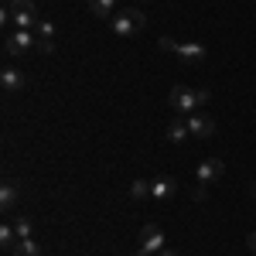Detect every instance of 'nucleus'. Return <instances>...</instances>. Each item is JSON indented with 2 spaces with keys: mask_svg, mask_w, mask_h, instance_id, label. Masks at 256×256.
Wrapping results in <instances>:
<instances>
[{
  "mask_svg": "<svg viewBox=\"0 0 256 256\" xmlns=\"http://www.w3.org/2000/svg\"><path fill=\"white\" fill-rule=\"evenodd\" d=\"M144 24H147V18H144V10H137V7L116 10V14L110 18V28H113L116 38H130V34H137V31H144Z\"/></svg>",
  "mask_w": 256,
  "mask_h": 256,
  "instance_id": "1",
  "label": "nucleus"
},
{
  "mask_svg": "<svg viewBox=\"0 0 256 256\" xmlns=\"http://www.w3.org/2000/svg\"><path fill=\"white\" fill-rule=\"evenodd\" d=\"M18 24L24 31H34L38 28V10H34V0H10L7 10H4V24Z\"/></svg>",
  "mask_w": 256,
  "mask_h": 256,
  "instance_id": "2",
  "label": "nucleus"
},
{
  "mask_svg": "<svg viewBox=\"0 0 256 256\" xmlns=\"http://www.w3.org/2000/svg\"><path fill=\"white\" fill-rule=\"evenodd\" d=\"M168 102H171V110H174L178 116H192L195 110H202V102H198V89H188V86H174L171 96H168Z\"/></svg>",
  "mask_w": 256,
  "mask_h": 256,
  "instance_id": "3",
  "label": "nucleus"
},
{
  "mask_svg": "<svg viewBox=\"0 0 256 256\" xmlns=\"http://www.w3.org/2000/svg\"><path fill=\"white\" fill-rule=\"evenodd\" d=\"M4 44H7V48H4V52H7V58H18V55L31 52V48L38 44V34H34V31H24V28H18L10 38L4 41Z\"/></svg>",
  "mask_w": 256,
  "mask_h": 256,
  "instance_id": "4",
  "label": "nucleus"
},
{
  "mask_svg": "<svg viewBox=\"0 0 256 256\" xmlns=\"http://www.w3.org/2000/svg\"><path fill=\"white\" fill-rule=\"evenodd\" d=\"M174 55L181 58V65H202V62L208 58V48L198 44V41H181L174 48Z\"/></svg>",
  "mask_w": 256,
  "mask_h": 256,
  "instance_id": "5",
  "label": "nucleus"
},
{
  "mask_svg": "<svg viewBox=\"0 0 256 256\" xmlns=\"http://www.w3.org/2000/svg\"><path fill=\"white\" fill-rule=\"evenodd\" d=\"M222 171H226V164H222L218 158H205L202 164H198L195 178H198V184H202V188H208V184H216L218 178H222Z\"/></svg>",
  "mask_w": 256,
  "mask_h": 256,
  "instance_id": "6",
  "label": "nucleus"
},
{
  "mask_svg": "<svg viewBox=\"0 0 256 256\" xmlns=\"http://www.w3.org/2000/svg\"><path fill=\"white\" fill-rule=\"evenodd\" d=\"M178 195V181L171 174H158L150 181V198H158V202H168V198Z\"/></svg>",
  "mask_w": 256,
  "mask_h": 256,
  "instance_id": "7",
  "label": "nucleus"
},
{
  "mask_svg": "<svg viewBox=\"0 0 256 256\" xmlns=\"http://www.w3.org/2000/svg\"><path fill=\"white\" fill-rule=\"evenodd\" d=\"M188 130H192V137L208 140L216 134V120L208 116V113H192V116H188Z\"/></svg>",
  "mask_w": 256,
  "mask_h": 256,
  "instance_id": "8",
  "label": "nucleus"
},
{
  "mask_svg": "<svg viewBox=\"0 0 256 256\" xmlns=\"http://www.w3.org/2000/svg\"><path fill=\"white\" fill-rule=\"evenodd\" d=\"M140 246H144L147 253L158 256L160 250H164V232H160L158 226H144V229H140Z\"/></svg>",
  "mask_w": 256,
  "mask_h": 256,
  "instance_id": "9",
  "label": "nucleus"
},
{
  "mask_svg": "<svg viewBox=\"0 0 256 256\" xmlns=\"http://www.w3.org/2000/svg\"><path fill=\"white\" fill-rule=\"evenodd\" d=\"M0 208L4 212L18 208V181H10V178H4V184H0Z\"/></svg>",
  "mask_w": 256,
  "mask_h": 256,
  "instance_id": "10",
  "label": "nucleus"
},
{
  "mask_svg": "<svg viewBox=\"0 0 256 256\" xmlns=\"http://www.w3.org/2000/svg\"><path fill=\"white\" fill-rule=\"evenodd\" d=\"M0 86H4L7 96H14V92L24 89V76H20L18 68H4V72H0Z\"/></svg>",
  "mask_w": 256,
  "mask_h": 256,
  "instance_id": "11",
  "label": "nucleus"
},
{
  "mask_svg": "<svg viewBox=\"0 0 256 256\" xmlns=\"http://www.w3.org/2000/svg\"><path fill=\"white\" fill-rule=\"evenodd\" d=\"M164 137L171 140V144H184V140L192 137V130H188V120H171V123H168V130H164Z\"/></svg>",
  "mask_w": 256,
  "mask_h": 256,
  "instance_id": "12",
  "label": "nucleus"
},
{
  "mask_svg": "<svg viewBox=\"0 0 256 256\" xmlns=\"http://www.w3.org/2000/svg\"><path fill=\"white\" fill-rule=\"evenodd\" d=\"M89 14L99 20H110L116 14V0H89Z\"/></svg>",
  "mask_w": 256,
  "mask_h": 256,
  "instance_id": "13",
  "label": "nucleus"
},
{
  "mask_svg": "<svg viewBox=\"0 0 256 256\" xmlns=\"http://www.w3.org/2000/svg\"><path fill=\"white\" fill-rule=\"evenodd\" d=\"M14 232H18V239H34V222H31V216L14 218Z\"/></svg>",
  "mask_w": 256,
  "mask_h": 256,
  "instance_id": "14",
  "label": "nucleus"
},
{
  "mask_svg": "<svg viewBox=\"0 0 256 256\" xmlns=\"http://www.w3.org/2000/svg\"><path fill=\"white\" fill-rule=\"evenodd\" d=\"M10 256H41V246L34 239H18V246L10 250Z\"/></svg>",
  "mask_w": 256,
  "mask_h": 256,
  "instance_id": "15",
  "label": "nucleus"
},
{
  "mask_svg": "<svg viewBox=\"0 0 256 256\" xmlns=\"http://www.w3.org/2000/svg\"><path fill=\"white\" fill-rule=\"evenodd\" d=\"M150 195V181H130V198H134V202H144V198Z\"/></svg>",
  "mask_w": 256,
  "mask_h": 256,
  "instance_id": "16",
  "label": "nucleus"
},
{
  "mask_svg": "<svg viewBox=\"0 0 256 256\" xmlns=\"http://www.w3.org/2000/svg\"><path fill=\"white\" fill-rule=\"evenodd\" d=\"M34 34H38V38H55V24H52V20H38Z\"/></svg>",
  "mask_w": 256,
  "mask_h": 256,
  "instance_id": "17",
  "label": "nucleus"
},
{
  "mask_svg": "<svg viewBox=\"0 0 256 256\" xmlns=\"http://www.w3.org/2000/svg\"><path fill=\"white\" fill-rule=\"evenodd\" d=\"M34 52H41V55H52V52H55V38H38Z\"/></svg>",
  "mask_w": 256,
  "mask_h": 256,
  "instance_id": "18",
  "label": "nucleus"
},
{
  "mask_svg": "<svg viewBox=\"0 0 256 256\" xmlns=\"http://www.w3.org/2000/svg\"><path fill=\"white\" fill-rule=\"evenodd\" d=\"M198 102L208 106V102H212V92H208V89H198Z\"/></svg>",
  "mask_w": 256,
  "mask_h": 256,
  "instance_id": "19",
  "label": "nucleus"
},
{
  "mask_svg": "<svg viewBox=\"0 0 256 256\" xmlns=\"http://www.w3.org/2000/svg\"><path fill=\"white\" fill-rule=\"evenodd\" d=\"M158 44H160V48H164V52H174V48H178V44H174V41H171V38H158Z\"/></svg>",
  "mask_w": 256,
  "mask_h": 256,
  "instance_id": "20",
  "label": "nucleus"
},
{
  "mask_svg": "<svg viewBox=\"0 0 256 256\" xmlns=\"http://www.w3.org/2000/svg\"><path fill=\"white\" fill-rule=\"evenodd\" d=\"M134 256H154V253H147L144 246H137V250H134Z\"/></svg>",
  "mask_w": 256,
  "mask_h": 256,
  "instance_id": "21",
  "label": "nucleus"
},
{
  "mask_svg": "<svg viewBox=\"0 0 256 256\" xmlns=\"http://www.w3.org/2000/svg\"><path fill=\"white\" fill-rule=\"evenodd\" d=\"M158 256H178V253H174V250H160Z\"/></svg>",
  "mask_w": 256,
  "mask_h": 256,
  "instance_id": "22",
  "label": "nucleus"
},
{
  "mask_svg": "<svg viewBox=\"0 0 256 256\" xmlns=\"http://www.w3.org/2000/svg\"><path fill=\"white\" fill-rule=\"evenodd\" d=\"M250 246H253V250H256V232H250Z\"/></svg>",
  "mask_w": 256,
  "mask_h": 256,
  "instance_id": "23",
  "label": "nucleus"
},
{
  "mask_svg": "<svg viewBox=\"0 0 256 256\" xmlns=\"http://www.w3.org/2000/svg\"><path fill=\"white\" fill-rule=\"evenodd\" d=\"M253 198H256V184H253Z\"/></svg>",
  "mask_w": 256,
  "mask_h": 256,
  "instance_id": "24",
  "label": "nucleus"
}]
</instances>
